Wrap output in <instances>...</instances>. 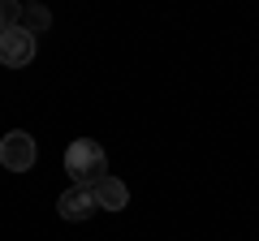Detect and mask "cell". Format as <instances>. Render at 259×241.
<instances>
[{"label": "cell", "mask_w": 259, "mask_h": 241, "mask_svg": "<svg viewBox=\"0 0 259 241\" xmlns=\"http://www.w3.org/2000/svg\"><path fill=\"white\" fill-rule=\"evenodd\" d=\"M65 172L74 176V186H87V190H91L95 181L108 176V155H104L100 142L78 138V142H69V151H65Z\"/></svg>", "instance_id": "obj_1"}, {"label": "cell", "mask_w": 259, "mask_h": 241, "mask_svg": "<svg viewBox=\"0 0 259 241\" xmlns=\"http://www.w3.org/2000/svg\"><path fill=\"white\" fill-rule=\"evenodd\" d=\"M35 138H30L26 130H9L5 138H0V164L9 168V172H30L35 168Z\"/></svg>", "instance_id": "obj_2"}, {"label": "cell", "mask_w": 259, "mask_h": 241, "mask_svg": "<svg viewBox=\"0 0 259 241\" xmlns=\"http://www.w3.org/2000/svg\"><path fill=\"white\" fill-rule=\"evenodd\" d=\"M35 61V35H26L22 26L5 30L0 35V65H9V69H22Z\"/></svg>", "instance_id": "obj_3"}, {"label": "cell", "mask_w": 259, "mask_h": 241, "mask_svg": "<svg viewBox=\"0 0 259 241\" xmlns=\"http://www.w3.org/2000/svg\"><path fill=\"white\" fill-rule=\"evenodd\" d=\"M56 211H61L65 220H87V215H95L100 207H95V194L87 186H69L61 198H56Z\"/></svg>", "instance_id": "obj_4"}, {"label": "cell", "mask_w": 259, "mask_h": 241, "mask_svg": "<svg viewBox=\"0 0 259 241\" xmlns=\"http://www.w3.org/2000/svg\"><path fill=\"white\" fill-rule=\"evenodd\" d=\"M91 194H95V207H104V211H125V207H130V190H125V181H117L112 172L104 176V181H95Z\"/></svg>", "instance_id": "obj_5"}, {"label": "cell", "mask_w": 259, "mask_h": 241, "mask_svg": "<svg viewBox=\"0 0 259 241\" xmlns=\"http://www.w3.org/2000/svg\"><path fill=\"white\" fill-rule=\"evenodd\" d=\"M26 35H44L48 26H52V13L44 9V5H22V22H18Z\"/></svg>", "instance_id": "obj_6"}, {"label": "cell", "mask_w": 259, "mask_h": 241, "mask_svg": "<svg viewBox=\"0 0 259 241\" xmlns=\"http://www.w3.org/2000/svg\"><path fill=\"white\" fill-rule=\"evenodd\" d=\"M18 22H22V5H18V0H0V35L13 30Z\"/></svg>", "instance_id": "obj_7"}]
</instances>
